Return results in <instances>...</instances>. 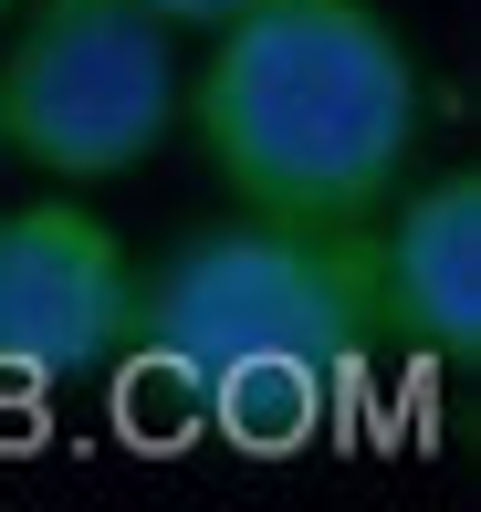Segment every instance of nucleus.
I'll use <instances>...</instances> for the list:
<instances>
[{
    "label": "nucleus",
    "instance_id": "nucleus-1",
    "mask_svg": "<svg viewBox=\"0 0 481 512\" xmlns=\"http://www.w3.org/2000/svg\"><path fill=\"white\" fill-rule=\"evenodd\" d=\"M199 42L178 126L241 209L366 230L419 168L429 84L377 0H241Z\"/></svg>",
    "mask_w": 481,
    "mask_h": 512
},
{
    "label": "nucleus",
    "instance_id": "nucleus-2",
    "mask_svg": "<svg viewBox=\"0 0 481 512\" xmlns=\"http://www.w3.org/2000/svg\"><path fill=\"white\" fill-rule=\"evenodd\" d=\"M377 345L387 314L366 230L231 209L136 262L126 366L220 429H304L346 377L377 366Z\"/></svg>",
    "mask_w": 481,
    "mask_h": 512
},
{
    "label": "nucleus",
    "instance_id": "nucleus-3",
    "mask_svg": "<svg viewBox=\"0 0 481 512\" xmlns=\"http://www.w3.org/2000/svg\"><path fill=\"white\" fill-rule=\"evenodd\" d=\"M189 53L147 0H11L0 11V157L105 189L178 136Z\"/></svg>",
    "mask_w": 481,
    "mask_h": 512
},
{
    "label": "nucleus",
    "instance_id": "nucleus-4",
    "mask_svg": "<svg viewBox=\"0 0 481 512\" xmlns=\"http://www.w3.org/2000/svg\"><path fill=\"white\" fill-rule=\"evenodd\" d=\"M136 251L84 199L0 209V387H95L126 366Z\"/></svg>",
    "mask_w": 481,
    "mask_h": 512
},
{
    "label": "nucleus",
    "instance_id": "nucleus-5",
    "mask_svg": "<svg viewBox=\"0 0 481 512\" xmlns=\"http://www.w3.org/2000/svg\"><path fill=\"white\" fill-rule=\"evenodd\" d=\"M366 262H377V314L387 345L471 377L481 366V178L471 168H408L398 199L366 220Z\"/></svg>",
    "mask_w": 481,
    "mask_h": 512
},
{
    "label": "nucleus",
    "instance_id": "nucleus-6",
    "mask_svg": "<svg viewBox=\"0 0 481 512\" xmlns=\"http://www.w3.org/2000/svg\"><path fill=\"white\" fill-rule=\"evenodd\" d=\"M147 11H157V21H168V32H178V42H189V32H220V21H231V11H241V0H147Z\"/></svg>",
    "mask_w": 481,
    "mask_h": 512
},
{
    "label": "nucleus",
    "instance_id": "nucleus-7",
    "mask_svg": "<svg viewBox=\"0 0 481 512\" xmlns=\"http://www.w3.org/2000/svg\"><path fill=\"white\" fill-rule=\"evenodd\" d=\"M0 11H11V0H0Z\"/></svg>",
    "mask_w": 481,
    "mask_h": 512
}]
</instances>
